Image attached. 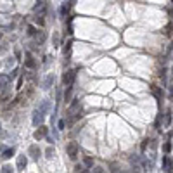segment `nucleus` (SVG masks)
<instances>
[{
  "label": "nucleus",
  "instance_id": "obj_7",
  "mask_svg": "<svg viewBox=\"0 0 173 173\" xmlns=\"http://www.w3.org/2000/svg\"><path fill=\"white\" fill-rule=\"evenodd\" d=\"M47 133H48V128H47V126H43V125H40V126H38V130H35L33 137H35L36 140H40V139L47 137Z\"/></svg>",
  "mask_w": 173,
  "mask_h": 173
},
{
  "label": "nucleus",
  "instance_id": "obj_29",
  "mask_svg": "<svg viewBox=\"0 0 173 173\" xmlns=\"http://www.w3.org/2000/svg\"><path fill=\"white\" fill-rule=\"evenodd\" d=\"M75 2L76 0H69V7H75Z\"/></svg>",
  "mask_w": 173,
  "mask_h": 173
},
{
  "label": "nucleus",
  "instance_id": "obj_11",
  "mask_svg": "<svg viewBox=\"0 0 173 173\" xmlns=\"http://www.w3.org/2000/svg\"><path fill=\"white\" fill-rule=\"evenodd\" d=\"M0 154H2V159H9L11 156H14V154H16V147H9V149H4Z\"/></svg>",
  "mask_w": 173,
  "mask_h": 173
},
{
  "label": "nucleus",
  "instance_id": "obj_16",
  "mask_svg": "<svg viewBox=\"0 0 173 173\" xmlns=\"http://www.w3.org/2000/svg\"><path fill=\"white\" fill-rule=\"evenodd\" d=\"M26 33H28L30 36H36V35H38V31H36V28L33 26V24H28V28H26Z\"/></svg>",
  "mask_w": 173,
  "mask_h": 173
},
{
  "label": "nucleus",
  "instance_id": "obj_9",
  "mask_svg": "<svg viewBox=\"0 0 173 173\" xmlns=\"http://www.w3.org/2000/svg\"><path fill=\"white\" fill-rule=\"evenodd\" d=\"M26 166H28V157L24 156V154L17 156V170H19V171H24Z\"/></svg>",
  "mask_w": 173,
  "mask_h": 173
},
{
  "label": "nucleus",
  "instance_id": "obj_8",
  "mask_svg": "<svg viewBox=\"0 0 173 173\" xmlns=\"http://www.w3.org/2000/svg\"><path fill=\"white\" fill-rule=\"evenodd\" d=\"M24 68H28V69H35V68H36V62H35V59H33L31 52H26V59H24Z\"/></svg>",
  "mask_w": 173,
  "mask_h": 173
},
{
  "label": "nucleus",
  "instance_id": "obj_27",
  "mask_svg": "<svg viewBox=\"0 0 173 173\" xmlns=\"http://www.w3.org/2000/svg\"><path fill=\"white\" fill-rule=\"evenodd\" d=\"M54 43H56V45H54V47H59V36H54Z\"/></svg>",
  "mask_w": 173,
  "mask_h": 173
},
{
  "label": "nucleus",
  "instance_id": "obj_17",
  "mask_svg": "<svg viewBox=\"0 0 173 173\" xmlns=\"http://www.w3.org/2000/svg\"><path fill=\"white\" fill-rule=\"evenodd\" d=\"M83 165L87 166V168H92V166H93V159H92V157H89V156L83 157Z\"/></svg>",
  "mask_w": 173,
  "mask_h": 173
},
{
  "label": "nucleus",
  "instance_id": "obj_10",
  "mask_svg": "<svg viewBox=\"0 0 173 173\" xmlns=\"http://www.w3.org/2000/svg\"><path fill=\"white\" fill-rule=\"evenodd\" d=\"M52 85H54V75H47V76L43 78V81H42V89L48 90Z\"/></svg>",
  "mask_w": 173,
  "mask_h": 173
},
{
  "label": "nucleus",
  "instance_id": "obj_23",
  "mask_svg": "<svg viewBox=\"0 0 173 173\" xmlns=\"http://www.w3.org/2000/svg\"><path fill=\"white\" fill-rule=\"evenodd\" d=\"M0 171H4V173H11V171H14V168H12V166H9V165H5L4 168L0 170Z\"/></svg>",
  "mask_w": 173,
  "mask_h": 173
},
{
  "label": "nucleus",
  "instance_id": "obj_12",
  "mask_svg": "<svg viewBox=\"0 0 173 173\" xmlns=\"http://www.w3.org/2000/svg\"><path fill=\"white\" fill-rule=\"evenodd\" d=\"M73 97V85H68L66 87V92H64V102H69Z\"/></svg>",
  "mask_w": 173,
  "mask_h": 173
},
{
  "label": "nucleus",
  "instance_id": "obj_19",
  "mask_svg": "<svg viewBox=\"0 0 173 173\" xmlns=\"http://www.w3.org/2000/svg\"><path fill=\"white\" fill-rule=\"evenodd\" d=\"M153 93L156 95V99H157V101H161V95H163V93H161V90L157 89V87H153Z\"/></svg>",
  "mask_w": 173,
  "mask_h": 173
},
{
  "label": "nucleus",
  "instance_id": "obj_30",
  "mask_svg": "<svg viewBox=\"0 0 173 173\" xmlns=\"http://www.w3.org/2000/svg\"><path fill=\"white\" fill-rule=\"evenodd\" d=\"M0 130H2V123H0Z\"/></svg>",
  "mask_w": 173,
  "mask_h": 173
},
{
  "label": "nucleus",
  "instance_id": "obj_25",
  "mask_svg": "<svg viewBox=\"0 0 173 173\" xmlns=\"http://www.w3.org/2000/svg\"><path fill=\"white\" fill-rule=\"evenodd\" d=\"M23 80H24V76H19V80H17V87H16L17 90H19L21 87H23Z\"/></svg>",
  "mask_w": 173,
  "mask_h": 173
},
{
  "label": "nucleus",
  "instance_id": "obj_3",
  "mask_svg": "<svg viewBox=\"0 0 173 173\" xmlns=\"http://www.w3.org/2000/svg\"><path fill=\"white\" fill-rule=\"evenodd\" d=\"M66 151H68V156L71 157V159H76L78 151H80V145H78L76 142H69L68 147H66Z\"/></svg>",
  "mask_w": 173,
  "mask_h": 173
},
{
  "label": "nucleus",
  "instance_id": "obj_32",
  "mask_svg": "<svg viewBox=\"0 0 173 173\" xmlns=\"http://www.w3.org/2000/svg\"><path fill=\"white\" fill-rule=\"evenodd\" d=\"M171 2H173V0H171Z\"/></svg>",
  "mask_w": 173,
  "mask_h": 173
},
{
  "label": "nucleus",
  "instance_id": "obj_26",
  "mask_svg": "<svg viewBox=\"0 0 173 173\" xmlns=\"http://www.w3.org/2000/svg\"><path fill=\"white\" fill-rule=\"evenodd\" d=\"M92 168H93V166H92ZM92 171H95V173H101V171H104V168H102V166H95V168H93Z\"/></svg>",
  "mask_w": 173,
  "mask_h": 173
},
{
  "label": "nucleus",
  "instance_id": "obj_21",
  "mask_svg": "<svg viewBox=\"0 0 173 173\" xmlns=\"http://www.w3.org/2000/svg\"><path fill=\"white\" fill-rule=\"evenodd\" d=\"M75 171H89V168L85 165H76L75 166Z\"/></svg>",
  "mask_w": 173,
  "mask_h": 173
},
{
  "label": "nucleus",
  "instance_id": "obj_15",
  "mask_svg": "<svg viewBox=\"0 0 173 173\" xmlns=\"http://www.w3.org/2000/svg\"><path fill=\"white\" fill-rule=\"evenodd\" d=\"M35 23L38 24V26H42V28H43V26H45V19H43V14H35Z\"/></svg>",
  "mask_w": 173,
  "mask_h": 173
},
{
  "label": "nucleus",
  "instance_id": "obj_31",
  "mask_svg": "<svg viewBox=\"0 0 173 173\" xmlns=\"http://www.w3.org/2000/svg\"><path fill=\"white\" fill-rule=\"evenodd\" d=\"M0 38H2V33H0Z\"/></svg>",
  "mask_w": 173,
  "mask_h": 173
},
{
  "label": "nucleus",
  "instance_id": "obj_20",
  "mask_svg": "<svg viewBox=\"0 0 173 173\" xmlns=\"http://www.w3.org/2000/svg\"><path fill=\"white\" fill-rule=\"evenodd\" d=\"M170 123H171V113H166V116H165V126H170Z\"/></svg>",
  "mask_w": 173,
  "mask_h": 173
},
{
  "label": "nucleus",
  "instance_id": "obj_22",
  "mask_svg": "<svg viewBox=\"0 0 173 173\" xmlns=\"http://www.w3.org/2000/svg\"><path fill=\"white\" fill-rule=\"evenodd\" d=\"M64 126H66V121L64 120H59V121H57V130H64Z\"/></svg>",
  "mask_w": 173,
  "mask_h": 173
},
{
  "label": "nucleus",
  "instance_id": "obj_1",
  "mask_svg": "<svg viewBox=\"0 0 173 173\" xmlns=\"http://www.w3.org/2000/svg\"><path fill=\"white\" fill-rule=\"evenodd\" d=\"M75 80H76V69H69L62 75V85L68 87V85H75Z\"/></svg>",
  "mask_w": 173,
  "mask_h": 173
},
{
  "label": "nucleus",
  "instance_id": "obj_2",
  "mask_svg": "<svg viewBox=\"0 0 173 173\" xmlns=\"http://www.w3.org/2000/svg\"><path fill=\"white\" fill-rule=\"evenodd\" d=\"M43 121H45V114L42 113L40 109H35V113H33V118H31L33 126H40V125H43Z\"/></svg>",
  "mask_w": 173,
  "mask_h": 173
},
{
  "label": "nucleus",
  "instance_id": "obj_13",
  "mask_svg": "<svg viewBox=\"0 0 173 173\" xmlns=\"http://www.w3.org/2000/svg\"><path fill=\"white\" fill-rule=\"evenodd\" d=\"M9 76L7 75H0V92H2V90H4V87H7L9 85Z\"/></svg>",
  "mask_w": 173,
  "mask_h": 173
},
{
  "label": "nucleus",
  "instance_id": "obj_6",
  "mask_svg": "<svg viewBox=\"0 0 173 173\" xmlns=\"http://www.w3.org/2000/svg\"><path fill=\"white\" fill-rule=\"evenodd\" d=\"M45 11H47L45 2H43V0H36L35 5H33V14H43V16H45Z\"/></svg>",
  "mask_w": 173,
  "mask_h": 173
},
{
  "label": "nucleus",
  "instance_id": "obj_14",
  "mask_svg": "<svg viewBox=\"0 0 173 173\" xmlns=\"http://www.w3.org/2000/svg\"><path fill=\"white\" fill-rule=\"evenodd\" d=\"M130 163H132V166H135L137 170H140V168H142V165H140V157H139V156H132V157H130Z\"/></svg>",
  "mask_w": 173,
  "mask_h": 173
},
{
  "label": "nucleus",
  "instance_id": "obj_28",
  "mask_svg": "<svg viewBox=\"0 0 173 173\" xmlns=\"http://www.w3.org/2000/svg\"><path fill=\"white\" fill-rule=\"evenodd\" d=\"M147 144H149V140H144V142H142V151L147 149Z\"/></svg>",
  "mask_w": 173,
  "mask_h": 173
},
{
  "label": "nucleus",
  "instance_id": "obj_24",
  "mask_svg": "<svg viewBox=\"0 0 173 173\" xmlns=\"http://www.w3.org/2000/svg\"><path fill=\"white\" fill-rule=\"evenodd\" d=\"M163 151H165V153H170V151H171V144H170V142H166V144L163 145Z\"/></svg>",
  "mask_w": 173,
  "mask_h": 173
},
{
  "label": "nucleus",
  "instance_id": "obj_18",
  "mask_svg": "<svg viewBox=\"0 0 173 173\" xmlns=\"http://www.w3.org/2000/svg\"><path fill=\"white\" fill-rule=\"evenodd\" d=\"M54 154H56L54 147H48V149L45 151V157H47V159H52V157H54Z\"/></svg>",
  "mask_w": 173,
  "mask_h": 173
},
{
  "label": "nucleus",
  "instance_id": "obj_4",
  "mask_svg": "<svg viewBox=\"0 0 173 173\" xmlns=\"http://www.w3.org/2000/svg\"><path fill=\"white\" fill-rule=\"evenodd\" d=\"M28 156H31V159H35V161H38L40 159V156H42V151H40V147L36 144H31L28 147Z\"/></svg>",
  "mask_w": 173,
  "mask_h": 173
},
{
  "label": "nucleus",
  "instance_id": "obj_5",
  "mask_svg": "<svg viewBox=\"0 0 173 173\" xmlns=\"http://www.w3.org/2000/svg\"><path fill=\"white\" fill-rule=\"evenodd\" d=\"M36 109H40L42 113L47 116V114L50 113V109H52V101H50V99H43V101L38 104V107H36Z\"/></svg>",
  "mask_w": 173,
  "mask_h": 173
}]
</instances>
